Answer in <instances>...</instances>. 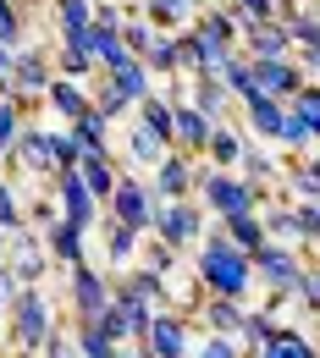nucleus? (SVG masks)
Returning a JSON list of instances; mask_svg holds the SVG:
<instances>
[{"instance_id":"nucleus-1","label":"nucleus","mask_w":320,"mask_h":358,"mask_svg":"<svg viewBox=\"0 0 320 358\" xmlns=\"http://www.w3.org/2000/svg\"><path fill=\"white\" fill-rule=\"evenodd\" d=\"M199 287L204 292H216V298H249V287H254V259L227 243V231H204L199 237Z\"/></svg>"},{"instance_id":"nucleus-2","label":"nucleus","mask_w":320,"mask_h":358,"mask_svg":"<svg viewBox=\"0 0 320 358\" xmlns=\"http://www.w3.org/2000/svg\"><path fill=\"white\" fill-rule=\"evenodd\" d=\"M193 199L204 204V215H221V221H227V215H254L265 193H260L249 177H237V171H216V166H204V171H199V187H193Z\"/></svg>"},{"instance_id":"nucleus-3","label":"nucleus","mask_w":320,"mask_h":358,"mask_svg":"<svg viewBox=\"0 0 320 358\" xmlns=\"http://www.w3.org/2000/svg\"><path fill=\"white\" fill-rule=\"evenodd\" d=\"M50 331H55V314H50V298L39 292V287H17V298H11V336H17V348L39 353Z\"/></svg>"},{"instance_id":"nucleus-4","label":"nucleus","mask_w":320,"mask_h":358,"mask_svg":"<svg viewBox=\"0 0 320 358\" xmlns=\"http://www.w3.org/2000/svg\"><path fill=\"white\" fill-rule=\"evenodd\" d=\"M160 243H172L177 254L193 248L204 237V204L199 199H177V204H155V226H149Z\"/></svg>"},{"instance_id":"nucleus-5","label":"nucleus","mask_w":320,"mask_h":358,"mask_svg":"<svg viewBox=\"0 0 320 358\" xmlns=\"http://www.w3.org/2000/svg\"><path fill=\"white\" fill-rule=\"evenodd\" d=\"M105 221H116V226H133L138 237L155 226V193H149V182H138V177H122L116 182V193L105 199Z\"/></svg>"},{"instance_id":"nucleus-6","label":"nucleus","mask_w":320,"mask_h":358,"mask_svg":"<svg viewBox=\"0 0 320 358\" xmlns=\"http://www.w3.org/2000/svg\"><path fill=\"white\" fill-rule=\"evenodd\" d=\"M249 259H254V275L271 287L276 298H293V281H298V270H304L298 243H265V248H254Z\"/></svg>"},{"instance_id":"nucleus-7","label":"nucleus","mask_w":320,"mask_h":358,"mask_svg":"<svg viewBox=\"0 0 320 358\" xmlns=\"http://www.w3.org/2000/svg\"><path fill=\"white\" fill-rule=\"evenodd\" d=\"M45 265H50V248H45V237L39 231H11L6 237V270L17 275V287H39L45 281Z\"/></svg>"},{"instance_id":"nucleus-8","label":"nucleus","mask_w":320,"mask_h":358,"mask_svg":"<svg viewBox=\"0 0 320 358\" xmlns=\"http://www.w3.org/2000/svg\"><path fill=\"white\" fill-rule=\"evenodd\" d=\"M50 78H55V55L50 50H22L17 45V66H11V83H6V94L22 105V99H45Z\"/></svg>"},{"instance_id":"nucleus-9","label":"nucleus","mask_w":320,"mask_h":358,"mask_svg":"<svg viewBox=\"0 0 320 358\" xmlns=\"http://www.w3.org/2000/svg\"><path fill=\"white\" fill-rule=\"evenodd\" d=\"M193 187H199V166L188 160V155H166L160 166H155V182H149V193H155V204H177V199H193Z\"/></svg>"},{"instance_id":"nucleus-10","label":"nucleus","mask_w":320,"mask_h":358,"mask_svg":"<svg viewBox=\"0 0 320 358\" xmlns=\"http://www.w3.org/2000/svg\"><path fill=\"white\" fill-rule=\"evenodd\" d=\"M55 199H61V215H67L72 226H83V231H94V226H99V215H105V204L94 199L89 187H83V177H78V171H61V177H55Z\"/></svg>"},{"instance_id":"nucleus-11","label":"nucleus","mask_w":320,"mask_h":358,"mask_svg":"<svg viewBox=\"0 0 320 358\" xmlns=\"http://www.w3.org/2000/svg\"><path fill=\"white\" fill-rule=\"evenodd\" d=\"M11 160H22L34 177L55 182L61 177V160H55V133H45V127H28L22 122V133H17V149H11Z\"/></svg>"},{"instance_id":"nucleus-12","label":"nucleus","mask_w":320,"mask_h":358,"mask_svg":"<svg viewBox=\"0 0 320 358\" xmlns=\"http://www.w3.org/2000/svg\"><path fill=\"white\" fill-rule=\"evenodd\" d=\"M249 66H254L260 94H271V99H293V94L309 83V78H304V66H298L293 55H281V61H254V55H249Z\"/></svg>"},{"instance_id":"nucleus-13","label":"nucleus","mask_w":320,"mask_h":358,"mask_svg":"<svg viewBox=\"0 0 320 358\" xmlns=\"http://www.w3.org/2000/svg\"><path fill=\"white\" fill-rule=\"evenodd\" d=\"M144 348H149V358H188L193 353L188 348V320L183 314H155L149 331H144Z\"/></svg>"},{"instance_id":"nucleus-14","label":"nucleus","mask_w":320,"mask_h":358,"mask_svg":"<svg viewBox=\"0 0 320 358\" xmlns=\"http://www.w3.org/2000/svg\"><path fill=\"white\" fill-rule=\"evenodd\" d=\"M105 303H111V281H105V270H89V259L72 265V309H78V320H94Z\"/></svg>"},{"instance_id":"nucleus-15","label":"nucleus","mask_w":320,"mask_h":358,"mask_svg":"<svg viewBox=\"0 0 320 358\" xmlns=\"http://www.w3.org/2000/svg\"><path fill=\"white\" fill-rule=\"evenodd\" d=\"M39 237H45L50 259H61L67 270H72V265H83V254H89V231H83V226H72L67 215H55V221H50Z\"/></svg>"},{"instance_id":"nucleus-16","label":"nucleus","mask_w":320,"mask_h":358,"mask_svg":"<svg viewBox=\"0 0 320 358\" xmlns=\"http://www.w3.org/2000/svg\"><path fill=\"white\" fill-rule=\"evenodd\" d=\"M210 133H216V122H204L193 105H172V149L177 155H204Z\"/></svg>"},{"instance_id":"nucleus-17","label":"nucleus","mask_w":320,"mask_h":358,"mask_svg":"<svg viewBox=\"0 0 320 358\" xmlns=\"http://www.w3.org/2000/svg\"><path fill=\"white\" fill-rule=\"evenodd\" d=\"M243 45L254 61H281V55H293V34L281 28V22H243Z\"/></svg>"},{"instance_id":"nucleus-18","label":"nucleus","mask_w":320,"mask_h":358,"mask_svg":"<svg viewBox=\"0 0 320 358\" xmlns=\"http://www.w3.org/2000/svg\"><path fill=\"white\" fill-rule=\"evenodd\" d=\"M243 122H249V138H281V122H287V99H271V94H254L243 99Z\"/></svg>"},{"instance_id":"nucleus-19","label":"nucleus","mask_w":320,"mask_h":358,"mask_svg":"<svg viewBox=\"0 0 320 358\" xmlns=\"http://www.w3.org/2000/svg\"><path fill=\"white\" fill-rule=\"evenodd\" d=\"M78 177H83V187L105 204V199L116 193V182H122V166H116V155L105 149V155H83V160H78Z\"/></svg>"},{"instance_id":"nucleus-20","label":"nucleus","mask_w":320,"mask_h":358,"mask_svg":"<svg viewBox=\"0 0 320 358\" xmlns=\"http://www.w3.org/2000/svg\"><path fill=\"white\" fill-rule=\"evenodd\" d=\"M105 83H111V89L122 94L127 105H138V99H149V94H155V89H149L155 78H149V66H144L138 55H127L122 66H111V72H105Z\"/></svg>"},{"instance_id":"nucleus-21","label":"nucleus","mask_w":320,"mask_h":358,"mask_svg":"<svg viewBox=\"0 0 320 358\" xmlns=\"http://www.w3.org/2000/svg\"><path fill=\"white\" fill-rule=\"evenodd\" d=\"M89 55H94L99 72L122 66V61H127V39H122V28H116V22H94V28H89Z\"/></svg>"},{"instance_id":"nucleus-22","label":"nucleus","mask_w":320,"mask_h":358,"mask_svg":"<svg viewBox=\"0 0 320 358\" xmlns=\"http://www.w3.org/2000/svg\"><path fill=\"white\" fill-rule=\"evenodd\" d=\"M199 314H204L210 336H237V331H243V314H249V309H243L237 298H216V292H204Z\"/></svg>"},{"instance_id":"nucleus-23","label":"nucleus","mask_w":320,"mask_h":358,"mask_svg":"<svg viewBox=\"0 0 320 358\" xmlns=\"http://www.w3.org/2000/svg\"><path fill=\"white\" fill-rule=\"evenodd\" d=\"M188 105L204 116V122H227V105H232V94L221 78H193V89H188Z\"/></svg>"},{"instance_id":"nucleus-24","label":"nucleus","mask_w":320,"mask_h":358,"mask_svg":"<svg viewBox=\"0 0 320 358\" xmlns=\"http://www.w3.org/2000/svg\"><path fill=\"white\" fill-rule=\"evenodd\" d=\"M45 105L55 110V116L78 122V116L89 110V89H83L78 78H50V89H45Z\"/></svg>"},{"instance_id":"nucleus-25","label":"nucleus","mask_w":320,"mask_h":358,"mask_svg":"<svg viewBox=\"0 0 320 358\" xmlns=\"http://www.w3.org/2000/svg\"><path fill=\"white\" fill-rule=\"evenodd\" d=\"M243 143H249V138L237 133V127L216 122V133H210V143H204V160H210L216 171H237V160H243Z\"/></svg>"},{"instance_id":"nucleus-26","label":"nucleus","mask_w":320,"mask_h":358,"mask_svg":"<svg viewBox=\"0 0 320 358\" xmlns=\"http://www.w3.org/2000/svg\"><path fill=\"white\" fill-rule=\"evenodd\" d=\"M254 358H320V348L304 336V331H287V325H276L271 336H265V348Z\"/></svg>"},{"instance_id":"nucleus-27","label":"nucleus","mask_w":320,"mask_h":358,"mask_svg":"<svg viewBox=\"0 0 320 358\" xmlns=\"http://www.w3.org/2000/svg\"><path fill=\"white\" fill-rule=\"evenodd\" d=\"M237 177H249V182H254V187H260V193H265V187H271V182L281 177V171H276L271 149L249 138V143H243V160H237Z\"/></svg>"},{"instance_id":"nucleus-28","label":"nucleus","mask_w":320,"mask_h":358,"mask_svg":"<svg viewBox=\"0 0 320 358\" xmlns=\"http://www.w3.org/2000/svg\"><path fill=\"white\" fill-rule=\"evenodd\" d=\"M221 231H227V243H237L243 254H254V248L271 243V237H265V221H260V210H254V215H227Z\"/></svg>"},{"instance_id":"nucleus-29","label":"nucleus","mask_w":320,"mask_h":358,"mask_svg":"<svg viewBox=\"0 0 320 358\" xmlns=\"http://www.w3.org/2000/svg\"><path fill=\"white\" fill-rule=\"evenodd\" d=\"M55 28L61 39H83L94 28V0H55Z\"/></svg>"},{"instance_id":"nucleus-30","label":"nucleus","mask_w":320,"mask_h":358,"mask_svg":"<svg viewBox=\"0 0 320 358\" xmlns=\"http://www.w3.org/2000/svg\"><path fill=\"white\" fill-rule=\"evenodd\" d=\"M94 72V55H89V34L83 39H61V55H55V78H89Z\"/></svg>"},{"instance_id":"nucleus-31","label":"nucleus","mask_w":320,"mask_h":358,"mask_svg":"<svg viewBox=\"0 0 320 358\" xmlns=\"http://www.w3.org/2000/svg\"><path fill=\"white\" fill-rule=\"evenodd\" d=\"M72 138L83 143V155H105V149H111V122H105V116H94V105H89V110L72 122Z\"/></svg>"},{"instance_id":"nucleus-32","label":"nucleus","mask_w":320,"mask_h":358,"mask_svg":"<svg viewBox=\"0 0 320 358\" xmlns=\"http://www.w3.org/2000/svg\"><path fill=\"white\" fill-rule=\"evenodd\" d=\"M287 110H293V116L309 127V143L320 149V83H304V89L287 99Z\"/></svg>"},{"instance_id":"nucleus-33","label":"nucleus","mask_w":320,"mask_h":358,"mask_svg":"<svg viewBox=\"0 0 320 358\" xmlns=\"http://www.w3.org/2000/svg\"><path fill=\"white\" fill-rule=\"evenodd\" d=\"M221 83H227V94L237 99V105L260 94V83H254V66H249V55H232L227 66H221Z\"/></svg>"},{"instance_id":"nucleus-34","label":"nucleus","mask_w":320,"mask_h":358,"mask_svg":"<svg viewBox=\"0 0 320 358\" xmlns=\"http://www.w3.org/2000/svg\"><path fill=\"white\" fill-rule=\"evenodd\" d=\"M166 155H172V143H160L149 127H133V133H127V160H133V166H160Z\"/></svg>"},{"instance_id":"nucleus-35","label":"nucleus","mask_w":320,"mask_h":358,"mask_svg":"<svg viewBox=\"0 0 320 358\" xmlns=\"http://www.w3.org/2000/svg\"><path fill=\"white\" fill-rule=\"evenodd\" d=\"M138 127H149V133L160 138V143H172V105L160 99V94H149V99H138Z\"/></svg>"},{"instance_id":"nucleus-36","label":"nucleus","mask_w":320,"mask_h":358,"mask_svg":"<svg viewBox=\"0 0 320 358\" xmlns=\"http://www.w3.org/2000/svg\"><path fill=\"white\" fill-rule=\"evenodd\" d=\"M276 331V320H271V309H260V314H243V331L232 336L237 348H243V358H254L260 348H265V336Z\"/></svg>"},{"instance_id":"nucleus-37","label":"nucleus","mask_w":320,"mask_h":358,"mask_svg":"<svg viewBox=\"0 0 320 358\" xmlns=\"http://www.w3.org/2000/svg\"><path fill=\"white\" fill-rule=\"evenodd\" d=\"M105 259L122 270L127 259H138V231L133 226H116V221H105Z\"/></svg>"},{"instance_id":"nucleus-38","label":"nucleus","mask_w":320,"mask_h":358,"mask_svg":"<svg viewBox=\"0 0 320 358\" xmlns=\"http://www.w3.org/2000/svg\"><path fill=\"white\" fill-rule=\"evenodd\" d=\"M72 348H78V358H116L122 348L99 331V325H89V320H78V336H72Z\"/></svg>"},{"instance_id":"nucleus-39","label":"nucleus","mask_w":320,"mask_h":358,"mask_svg":"<svg viewBox=\"0 0 320 358\" xmlns=\"http://www.w3.org/2000/svg\"><path fill=\"white\" fill-rule=\"evenodd\" d=\"M89 325H99V331H105V336H111V342H116V348H127V342H133V325H127V309H122V303H116V298H111V303H105V309L94 314Z\"/></svg>"},{"instance_id":"nucleus-40","label":"nucleus","mask_w":320,"mask_h":358,"mask_svg":"<svg viewBox=\"0 0 320 358\" xmlns=\"http://www.w3.org/2000/svg\"><path fill=\"white\" fill-rule=\"evenodd\" d=\"M144 66H149V78H177V45H172V34H155Z\"/></svg>"},{"instance_id":"nucleus-41","label":"nucleus","mask_w":320,"mask_h":358,"mask_svg":"<svg viewBox=\"0 0 320 358\" xmlns=\"http://www.w3.org/2000/svg\"><path fill=\"white\" fill-rule=\"evenodd\" d=\"M17 133H22V105L11 94H0V160L17 149Z\"/></svg>"},{"instance_id":"nucleus-42","label":"nucleus","mask_w":320,"mask_h":358,"mask_svg":"<svg viewBox=\"0 0 320 358\" xmlns=\"http://www.w3.org/2000/svg\"><path fill=\"white\" fill-rule=\"evenodd\" d=\"M122 39H127V55H149V45H155V28L144 22V11H127V22H122Z\"/></svg>"},{"instance_id":"nucleus-43","label":"nucleus","mask_w":320,"mask_h":358,"mask_svg":"<svg viewBox=\"0 0 320 358\" xmlns=\"http://www.w3.org/2000/svg\"><path fill=\"white\" fill-rule=\"evenodd\" d=\"M172 45H177V72L199 78V72H204V50H199V39H193V28H188V34H172Z\"/></svg>"},{"instance_id":"nucleus-44","label":"nucleus","mask_w":320,"mask_h":358,"mask_svg":"<svg viewBox=\"0 0 320 358\" xmlns=\"http://www.w3.org/2000/svg\"><path fill=\"white\" fill-rule=\"evenodd\" d=\"M89 105H94V116H105V122H122V116H127V110H133V105H127V99H122V94L111 89V83H99V89L89 94Z\"/></svg>"},{"instance_id":"nucleus-45","label":"nucleus","mask_w":320,"mask_h":358,"mask_svg":"<svg viewBox=\"0 0 320 358\" xmlns=\"http://www.w3.org/2000/svg\"><path fill=\"white\" fill-rule=\"evenodd\" d=\"M293 298H298L309 314H320V265H304V270H298V281H293Z\"/></svg>"},{"instance_id":"nucleus-46","label":"nucleus","mask_w":320,"mask_h":358,"mask_svg":"<svg viewBox=\"0 0 320 358\" xmlns=\"http://www.w3.org/2000/svg\"><path fill=\"white\" fill-rule=\"evenodd\" d=\"M0 45L6 50L22 45V6L17 0H0Z\"/></svg>"},{"instance_id":"nucleus-47","label":"nucleus","mask_w":320,"mask_h":358,"mask_svg":"<svg viewBox=\"0 0 320 358\" xmlns=\"http://www.w3.org/2000/svg\"><path fill=\"white\" fill-rule=\"evenodd\" d=\"M293 226H298V243L320 248V204H293Z\"/></svg>"},{"instance_id":"nucleus-48","label":"nucleus","mask_w":320,"mask_h":358,"mask_svg":"<svg viewBox=\"0 0 320 358\" xmlns=\"http://www.w3.org/2000/svg\"><path fill=\"white\" fill-rule=\"evenodd\" d=\"M0 231H6V237L22 231V204H17V187H11V182H0Z\"/></svg>"},{"instance_id":"nucleus-49","label":"nucleus","mask_w":320,"mask_h":358,"mask_svg":"<svg viewBox=\"0 0 320 358\" xmlns=\"http://www.w3.org/2000/svg\"><path fill=\"white\" fill-rule=\"evenodd\" d=\"M172 265H177V248L155 237V243L144 248V270H155V275H172Z\"/></svg>"},{"instance_id":"nucleus-50","label":"nucleus","mask_w":320,"mask_h":358,"mask_svg":"<svg viewBox=\"0 0 320 358\" xmlns=\"http://www.w3.org/2000/svg\"><path fill=\"white\" fill-rule=\"evenodd\" d=\"M232 17H237V22H271L276 0H232Z\"/></svg>"},{"instance_id":"nucleus-51","label":"nucleus","mask_w":320,"mask_h":358,"mask_svg":"<svg viewBox=\"0 0 320 358\" xmlns=\"http://www.w3.org/2000/svg\"><path fill=\"white\" fill-rule=\"evenodd\" d=\"M188 358H243V348H237L232 336H204V342H199Z\"/></svg>"},{"instance_id":"nucleus-52","label":"nucleus","mask_w":320,"mask_h":358,"mask_svg":"<svg viewBox=\"0 0 320 358\" xmlns=\"http://www.w3.org/2000/svg\"><path fill=\"white\" fill-rule=\"evenodd\" d=\"M276 143H287V149H304V155L315 149V143H309V127H304L293 110H287V122H281V138H276Z\"/></svg>"},{"instance_id":"nucleus-53","label":"nucleus","mask_w":320,"mask_h":358,"mask_svg":"<svg viewBox=\"0 0 320 358\" xmlns=\"http://www.w3.org/2000/svg\"><path fill=\"white\" fill-rule=\"evenodd\" d=\"M55 160H61V171H78V160H83V143L72 133H55Z\"/></svg>"},{"instance_id":"nucleus-54","label":"nucleus","mask_w":320,"mask_h":358,"mask_svg":"<svg viewBox=\"0 0 320 358\" xmlns=\"http://www.w3.org/2000/svg\"><path fill=\"white\" fill-rule=\"evenodd\" d=\"M39 353H45V358H78V348H72V336H61V331H50Z\"/></svg>"},{"instance_id":"nucleus-55","label":"nucleus","mask_w":320,"mask_h":358,"mask_svg":"<svg viewBox=\"0 0 320 358\" xmlns=\"http://www.w3.org/2000/svg\"><path fill=\"white\" fill-rule=\"evenodd\" d=\"M11 66H17V50L0 45V94H6V83H11Z\"/></svg>"},{"instance_id":"nucleus-56","label":"nucleus","mask_w":320,"mask_h":358,"mask_svg":"<svg viewBox=\"0 0 320 358\" xmlns=\"http://www.w3.org/2000/svg\"><path fill=\"white\" fill-rule=\"evenodd\" d=\"M11 298H17V275L0 265V303H11Z\"/></svg>"},{"instance_id":"nucleus-57","label":"nucleus","mask_w":320,"mask_h":358,"mask_svg":"<svg viewBox=\"0 0 320 358\" xmlns=\"http://www.w3.org/2000/svg\"><path fill=\"white\" fill-rule=\"evenodd\" d=\"M304 171H309V177L320 182V149H309V155H304Z\"/></svg>"},{"instance_id":"nucleus-58","label":"nucleus","mask_w":320,"mask_h":358,"mask_svg":"<svg viewBox=\"0 0 320 358\" xmlns=\"http://www.w3.org/2000/svg\"><path fill=\"white\" fill-rule=\"evenodd\" d=\"M166 6H172V11H177V17H188V11H193V6H199V0H166Z\"/></svg>"},{"instance_id":"nucleus-59","label":"nucleus","mask_w":320,"mask_h":358,"mask_svg":"<svg viewBox=\"0 0 320 358\" xmlns=\"http://www.w3.org/2000/svg\"><path fill=\"white\" fill-rule=\"evenodd\" d=\"M116 358H149V348L138 342V348H122V353H116Z\"/></svg>"},{"instance_id":"nucleus-60","label":"nucleus","mask_w":320,"mask_h":358,"mask_svg":"<svg viewBox=\"0 0 320 358\" xmlns=\"http://www.w3.org/2000/svg\"><path fill=\"white\" fill-rule=\"evenodd\" d=\"M0 265H6V231H0Z\"/></svg>"},{"instance_id":"nucleus-61","label":"nucleus","mask_w":320,"mask_h":358,"mask_svg":"<svg viewBox=\"0 0 320 358\" xmlns=\"http://www.w3.org/2000/svg\"><path fill=\"white\" fill-rule=\"evenodd\" d=\"M17 358H34V353H28V348H22V353H17Z\"/></svg>"},{"instance_id":"nucleus-62","label":"nucleus","mask_w":320,"mask_h":358,"mask_svg":"<svg viewBox=\"0 0 320 358\" xmlns=\"http://www.w3.org/2000/svg\"><path fill=\"white\" fill-rule=\"evenodd\" d=\"M315 11H320V6H315Z\"/></svg>"}]
</instances>
